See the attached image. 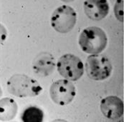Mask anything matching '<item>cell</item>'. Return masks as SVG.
<instances>
[{
  "instance_id": "7",
  "label": "cell",
  "mask_w": 124,
  "mask_h": 122,
  "mask_svg": "<svg viewBox=\"0 0 124 122\" xmlns=\"http://www.w3.org/2000/svg\"><path fill=\"white\" fill-rule=\"evenodd\" d=\"M101 110L108 119H118L124 114V102L117 96H108L101 102Z\"/></svg>"
},
{
  "instance_id": "9",
  "label": "cell",
  "mask_w": 124,
  "mask_h": 122,
  "mask_svg": "<svg viewBox=\"0 0 124 122\" xmlns=\"http://www.w3.org/2000/svg\"><path fill=\"white\" fill-rule=\"evenodd\" d=\"M56 62L54 56L50 53L42 52L39 54L34 59L32 67L39 76H50L55 69Z\"/></svg>"
},
{
  "instance_id": "13",
  "label": "cell",
  "mask_w": 124,
  "mask_h": 122,
  "mask_svg": "<svg viewBox=\"0 0 124 122\" xmlns=\"http://www.w3.org/2000/svg\"><path fill=\"white\" fill-rule=\"evenodd\" d=\"M7 36V31L4 26L0 23V45L2 44L6 40Z\"/></svg>"
},
{
  "instance_id": "10",
  "label": "cell",
  "mask_w": 124,
  "mask_h": 122,
  "mask_svg": "<svg viewBox=\"0 0 124 122\" xmlns=\"http://www.w3.org/2000/svg\"><path fill=\"white\" fill-rule=\"evenodd\" d=\"M16 102L11 98H4L0 100V121L8 122L13 119L17 113Z\"/></svg>"
},
{
  "instance_id": "8",
  "label": "cell",
  "mask_w": 124,
  "mask_h": 122,
  "mask_svg": "<svg viewBox=\"0 0 124 122\" xmlns=\"http://www.w3.org/2000/svg\"><path fill=\"white\" fill-rule=\"evenodd\" d=\"M86 16L94 21H100L109 12V4L107 0H85L83 4Z\"/></svg>"
},
{
  "instance_id": "11",
  "label": "cell",
  "mask_w": 124,
  "mask_h": 122,
  "mask_svg": "<svg viewBox=\"0 0 124 122\" xmlns=\"http://www.w3.org/2000/svg\"><path fill=\"white\" fill-rule=\"evenodd\" d=\"M43 118V111L36 106L27 108L22 115V120L24 122H42Z\"/></svg>"
},
{
  "instance_id": "15",
  "label": "cell",
  "mask_w": 124,
  "mask_h": 122,
  "mask_svg": "<svg viewBox=\"0 0 124 122\" xmlns=\"http://www.w3.org/2000/svg\"><path fill=\"white\" fill-rule=\"evenodd\" d=\"M2 96V90H1V88L0 87V97Z\"/></svg>"
},
{
  "instance_id": "5",
  "label": "cell",
  "mask_w": 124,
  "mask_h": 122,
  "mask_svg": "<svg viewBox=\"0 0 124 122\" xmlns=\"http://www.w3.org/2000/svg\"><path fill=\"white\" fill-rule=\"evenodd\" d=\"M60 74L70 81H78L84 73V66L81 59L71 54L62 56L57 64Z\"/></svg>"
},
{
  "instance_id": "4",
  "label": "cell",
  "mask_w": 124,
  "mask_h": 122,
  "mask_svg": "<svg viewBox=\"0 0 124 122\" xmlns=\"http://www.w3.org/2000/svg\"><path fill=\"white\" fill-rule=\"evenodd\" d=\"M77 21V14L70 6L62 5L54 11L51 17V26L59 33L67 34L74 28Z\"/></svg>"
},
{
  "instance_id": "1",
  "label": "cell",
  "mask_w": 124,
  "mask_h": 122,
  "mask_svg": "<svg viewBox=\"0 0 124 122\" xmlns=\"http://www.w3.org/2000/svg\"><path fill=\"white\" fill-rule=\"evenodd\" d=\"M108 44L106 32L97 27L85 28L79 36V44L84 52L90 54L101 53Z\"/></svg>"
},
{
  "instance_id": "3",
  "label": "cell",
  "mask_w": 124,
  "mask_h": 122,
  "mask_svg": "<svg viewBox=\"0 0 124 122\" xmlns=\"http://www.w3.org/2000/svg\"><path fill=\"white\" fill-rule=\"evenodd\" d=\"M85 70L91 79L102 81L110 76L113 67L106 56L96 54H91L88 57L85 63Z\"/></svg>"
},
{
  "instance_id": "6",
  "label": "cell",
  "mask_w": 124,
  "mask_h": 122,
  "mask_svg": "<svg viewBox=\"0 0 124 122\" xmlns=\"http://www.w3.org/2000/svg\"><path fill=\"white\" fill-rule=\"evenodd\" d=\"M50 94L56 104L65 106L69 104L76 95L74 84L67 79H60L51 85Z\"/></svg>"
},
{
  "instance_id": "2",
  "label": "cell",
  "mask_w": 124,
  "mask_h": 122,
  "mask_svg": "<svg viewBox=\"0 0 124 122\" xmlns=\"http://www.w3.org/2000/svg\"><path fill=\"white\" fill-rule=\"evenodd\" d=\"M9 92L19 98L38 96L42 88L35 79L25 74H15L7 81Z\"/></svg>"
},
{
  "instance_id": "14",
  "label": "cell",
  "mask_w": 124,
  "mask_h": 122,
  "mask_svg": "<svg viewBox=\"0 0 124 122\" xmlns=\"http://www.w3.org/2000/svg\"><path fill=\"white\" fill-rule=\"evenodd\" d=\"M62 1H64V2H66V3H68V2H71V1H73L74 0H61Z\"/></svg>"
},
{
  "instance_id": "12",
  "label": "cell",
  "mask_w": 124,
  "mask_h": 122,
  "mask_svg": "<svg viewBox=\"0 0 124 122\" xmlns=\"http://www.w3.org/2000/svg\"><path fill=\"white\" fill-rule=\"evenodd\" d=\"M114 14L117 19L124 22V0H117L114 7Z\"/></svg>"
}]
</instances>
